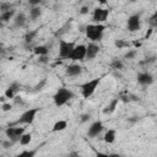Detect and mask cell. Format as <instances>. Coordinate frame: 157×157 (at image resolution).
Here are the masks:
<instances>
[{"mask_svg":"<svg viewBox=\"0 0 157 157\" xmlns=\"http://www.w3.org/2000/svg\"><path fill=\"white\" fill-rule=\"evenodd\" d=\"M39 61L43 63V64L48 63V58H47V55H45V56H39Z\"/></svg>","mask_w":157,"mask_h":157,"instance_id":"obj_37","label":"cell"},{"mask_svg":"<svg viewBox=\"0 0 157 157\" xmlns=\"http://www.w3.org/2000/svg\"><path fill=\"white\" fill-rule=\"evenodd\" d=\"M67 128V121L66 120H58L55 121V124L53 125L52 128V131L53 132H56V131H63Z\"/></svg>","mask_w":157,"mask_h":157,"instance_id":"obj_19","label":"cell"},{"mask_svg":"<svg viewBox=\"0 0 157 157\" xmlns=\"http://www.w3.org/2000/svg\"><path fill=\"white\" fill-rule=\"evenodd\" d=\"M27 22V18H26V15L23 12H17L13 17V25L15 27H23Z\"/></svg>","mask_w":157,"mask_h":157,"instance_id":"obj_15","label":"cell"},{"mask_svg":"<svg viewBox=\"0 0 157 157\" xmlns=\"http://www.w3.org/2000/svg\"><path fill=\"white\" fill-rule=\"evenodd\" d=\"M25 132V128L22 126H9L6 130H5V135L6 137L12 141V142H17L20 140V137L22 136V134Z\"/></svg>","mask_w":157,"mask_h":157,"instance_id":"obj_6","label":"cell"},{"mask_svg":"<svg viewBox=\"0 0 157 157\" xmlns=\"http://www.w3.org/2000/svg\"><path fill=\"white\" fill-rule=\"evenodd\" d=\"M67 157H80V155H78V152L72 151V152H70V153H69V156H67Z\"/></svg>","mask_w":157,"mask_h":157,"instance_id":"obj_36","label":"cell"},{"mask_svg":"<svg viewBox=\"0 0 157 157\" xmlns=\"http://www.w3.org/2000/svg\"><path fill=\"white\" fill-rule=\"evenodd\" d=\"M13 101H15V103H16V104H23V102H22L21 97H18V96H16V97L13 98Z\"/></svg>","mask_w":157,"mask_h":157,"instance_id":"obj_35","label":"cell"},{"mask_svg":"<svg viewBox=\"0 0 157 157\" xmlns=\"http://www.w3.org/2000/svg\"><path fill=\"white\" fill-rule=\"evenodd\" d=\"M31 141H32V134H31V132H23L22 136H21L20 140H18L20 145H22V146H27V145H29Z\"/></svg>","mask_w":157,"mask_h":157,"instance_id":"obj_20","label":"cell"},{"mask_svg":"<svg viewBox=\"0 0 157 157\" xmlns=\"http://www.w3.org/2000/svg\"><path fill=\"white\" fill-rule=\"evenodd\" d=\"M37 34H38V29H34V31H29V32H27V33H26V36H25V42H26V44L32 43V42L34 40V38L37 37Z\"/></svg>","mask_w":157,"mask_h":157,"instance_id":"obj_24","label":"cell"},{"mask_svg":"<svg viewBox=\"0 0 157 157\" xmlns=\"http://www.w3.org/2000/svg\"><path fill=\"white\" fill-rule=\"evenodd\" d=\"M110 66H112L113 69H115V70H121L123 66H124V64H123V61H121L120 59L114 58V59L112 60V63H110Z\"/></svg>","mask_w":157,"mask_h":157,"instance_id":"obj_25","label":"cell"},{"mask_svg":"<svg viewBox=\"0 0 157 157\" xmlns=\"http://www.w3.org/2000/svg\"><path fill=\"white\" fill-rule=\"evenodd\" d=\"M103 129H104V126H103L102 121H99V120L93 121V123L90 125L88 130H87V135H88L90 137H97V136L103 131Z\"/></svg>","mask_w":157,"mask_h":157,"instance_id":"obj_10","label":"cell"},{"mask_svg":"<svg viewBox=\"0 0 157 157\" xmlns=\"http://www.w3.org/2000/svg\"><path fill=\"white\" fill-rule=\"evenodd\" d=\"M33 53L38 56H45L49 53V47L47 45H37L33 48Z\"/></svg>","mask_w":157,"mask_h":157,"instance_id":"obj_18","label":"cell"},{"mask_svg":"<svg viewBox=\"0 0 157 157\" xmlns=\"http://www.w3.org/2000/svg\"><path fill=\"white\" fill-rule=\"evenodd\" d=\"M115 137H117V131L114 129H108L105 132H104V136H103V140L104 142L107 144H113L115 141Z\"/></svg>","mask_w":157,"mask_h":157,"instance_id":"obj_17","label":"cell"},{"mask_svg":"<svg viewBox=\"0 0 157 157\" xmlns=\"http://www.w3.org/2000/svg\"><path fill=\"white\" fill-rule=\"evenodd\" d=\"M12 108V105L10 104V103H4L2 105H1V109L4 110V112H7V110H10Z\"/></svg>","mask_w":157,"mask_h":157,"instance_id":"obj_31","label":"cell"},{"mask_svg":"<svg viewBox=\"0 0 157 157\" xmlns=\"http://www.w3.org/2000/svg\"><path fill=\"white\" fill-rule=\"evenodd\" d=\"M66 75L67 76H71V77H75V76H78L81 75L82 72V66L80 64H76V63H72L70 64L67 67H66Z\"/></svg>","mask_w":157,"mask_h":157,"instance_id":"obj_14","label":"cell"},{"mask_svg":"<svg viewBox=\"0 0 157 157\" xmlns=\"http://www.w3.org/2000/svg\"><path fill=\"white\" fill-rule=\"evenodd\" d=\"M16 13V11L12 9V10H9V11H6V12H2L1 15H0V21L1 22H7V21H10L12 17H13V15Z\"/></svg>","mask_w":157,"mask_h":157,"instance_id":"obj_23","label":"cell"},{"mask_svg":"<svg viewBox=\"0 0 157 157\" xmlns=\"http://www.w3.org/2000/svg\"><path fill=\"white\" fill-rule=\"evenodd\" d=\"M87 12H88V7H86V6H83V7L81 9V11H80V13H82V15H83V13H87Z\"/></svg>","mask_w":157,"mask_h":157,"instance_id":"obj_38","label":"cell"},{"mask_svg":"<svg viewBox=\"0 0 157 157\" xmlns=\"http://www.w3.org/2000/svg\"><path fill=\"white\" fill-rule=\"evenodd\" d=\"M109 15V10L108 9H102V7H96L93 10L92 13V20L93 22H96L97 25H102V22H104L107 20Z\"/></svg>","mask_w":157,"mask_h":157,"instance_id":"obj_9","label":"cell"},{"mask_svg":"<svg viewBox=\"0 0 157 157\" xmlns=\"http://www.w3.org/2000/svg\"><path fill=\"white\" fill-rule=\"evenodd\" d=\"M96 157H112L110 153H104V152H96Z\"/></svg>","mask_w":157,"mask_h":157,"instance_id":"obj_32","label":"cell"},{"mask_svg":"<svg viewBox=\"0 0 157 157\" xmlns=\"http://www.w3.org/2000/svg\"><path fill=\"white\" fill-rule=\"evenodd\" d=\"M126 27L129 32H136L141 28V20H140V13H134L128 17L126 21Z\"/></svg>","mask_w":157,"mask_h":157,"instance_id":"obj_8","label":"cell"},{"mask_svg":"<svg viewBox=\"0 0 157 157\" xmlns=\"http://www.w3.org/2000/svg\"><path fill=\"white\" fill-rule=\"evenodd\" d=\"M4 53H5V49H4V48L0 45V54H4Z\"/></svg>","mask_w":157,"mask_h":157,"instance_id":"obj_40","label":"cell"},{"mask_svg":"<svg viewBox=\"0 0 157 157\" xmlns=\"http://www.w3.org/2000/svg\"><path fill=\"white\" fill-rule=\"evenodd\" d=\"M150 23H151V28L157 26V12H155L151 17H150Z\"/></svg>","mask_w":157,"mask_h":157,"instance_id":"obj_29","label":"cell"},{"mask_svg":"<svg viewBox=\"0 0 157 157\" xmlns=\"http://www.w3.org/2000/svg\"><path fill=\"white\" fill-rule=\"evenodd\" d=\"M153 61H155V56H152V58H146V60L141 61V64H148V63H153Z\"/></svg>","mask_w":157,"mask_h":157,"instance_id":"obj_34","label":"cell"},{"mask_svg":"<svg viewBox=\"0 0 157 157\" xmlns=\"http://www.w3.org/2000/svg\"><path fill=\"white\" fill-rule=\"evenodd\" d=\"M74 48H75L74 42H66L64 39H59V56L61 59H69Z\"/></svg>","mask_w":157,"mask_h":157,"instance_id":"obj_5","label":"cell"},{"mask_svg":"<svg viewBox=\"0 0 157 157\" xmlns=\"http://www.w3.org/2000/svg\"><path fill=\"white\" fill-rule=\"evenodd\" d=\"M38 148H33V150H23L22 152L17 153L15 157H36Z\"/></svg>","mask_w":157,"mask_h":157,"instance_id":"obj_22","label":"cell"},{"mask_svg":"<svg viewBox=\"0 0 157 157\" xmlns=\"http://www.w3.org/2000/svg\"><path fill=\"white\" fill-rule=\"evenodd\" d=\"M136 54H137V50L136 49H131V50H129L126 54H125V59H134L135 56H136Z\"/></svg>","mask_w":157,"mask_h":157,"instance_id":"obj_28","label":"cell"},{"mask_svg":"<svg viewBox=\"0 0 157 157\" xmlns=\"http://www.w3.org/2000/svg\"><path fill=\"white\" fill-rule=\"evenodd\" d=\"M91 119V114H88V113H83V114H81V117H80V121L81 123H86V121H88Z\"/></svg>","mask_w":157,"mask_h":157,"instance_id":"obj_30","label":"cell"},{"mask_svg":"<svg viewBox=\"0 0 157 157\" xmlns=\"http://www.w3.org/2000/svg\"><path fill=\"white\" fill-rule=\"evenodd\" d=\"M72 98H74V92L69 88H65V87L58 88L53 96V101H54V104L56 107H61V105L66 104Z\"/></svg>","mask_w":157,"mask_h":157,"instance_id":"obj_2","label":"cell"},{"mask_svg":"<svg viewBox=\"0 0 157 157\" xmlns=\"http://www.w3.org/2000/svg\"><path fill=\"white\" fill-rule=\"evenodd\" d=\"M20 86H21V85H20L17 81L11 82V83L9 85V87L6 88L4 97H5V98H11V99H13V98L17 96V92H18V90H20Z\"/></svg>","mask_w":157,"mask_h":157,"instance_id":"obj_13","label":"cell"},{"mask_svg":"<svg viewBox=\"0 0 157 157\" xmlns=\"http://www.w3.org/2000/svg\"><path fill=\"white\" fill-rule=\"evenodd\" d=\"M155 81L152 74L150 72H139L137 74V82L141 85V86H150L152 85Z\"/></svg>","mask_w":157,"mask_h":157,"instance_id":"obj_12","label":"cell"},{"mask_svg":"<svg viewBox=\"0 0 157 157\" xmlns=\"http://www.w3.org/2000/svg\"><path fill=\"white\" fill-rule=\"evenodd\" d=\"M104 29H105V26L104 25L91 23V25H87L86 26L85 32H86L87 38L91 39L92 43H94V42H99L102 39L103 33H104Z\"/></svg>","mask_w":157,"mask_h":157,"instance_id":"obj_1","label":"cell"},{"mask_svg":"<svg viewBox=\"0 0 157 157\" xmlns=\"http://www.w3.org/2000/svg\"><path fill=\"white\" fill-rule=\"evenodd\" d=\"M1 25H2V22H1V21H0V27H1Z\"/></svg>","mask_w":157,"mask_h":157,"instance_id":"obj_41","label":"cell"},{"mask_svg":"<svg viewBox=\"0 0 157 157\" xmlns=\"http://www.w3.org/2000/svg\"><path fill=\"white\" fill-rule=\"evenodd\" d=\"M118 103H119V98H113V99L105 105V108L103 109V113H104V114H112V113H114L115 109H117V107H118Z\"/></svg>","mask_w":157,"mask_h":157,"instance_id":"obj_16","label":"cell"},{"mask_svg":"<svg viewBox=\"0 0 157 157\" xmlns=\"http://www.w3.org/2000/svg\"><path fill=\"white\" fill-rule=\"evenodd\" d=\"M114 44H115V47H117L118 49H123V48H125V47H129V43L125 42V40H123V39H117V40L114 42Z\"/></svg>","mask_w":157,"mask_h":157,"instance_id":"obj_27","label":"cell"},{"mask_svg":"<svg viewBox=\"0 0 157 157\" xmlns=\"http://www.w3.org/2000/svg\"><path fill=\"white\" fill-rule=\"evenodd\" d=\"M42 15V10L39 6H32L29 10V17L31 20H37L38 17H40Z\"/></svg>","mask_w":157,"mask_h":157,"instance_id":"obj_21","label":"cell"},{"mask_svg":"<svg viewBox=\"0 0 157 157\" xmlns=\"http://www.w3.org/2000/svg\"><path fill=\"white\" fill-rule=\"evenodd\" d=\"M9 10H12V4L11 2H0V11H1V13L6 12Z\"/></svg>","mask_w":157,"mask_h":157,"instance_id":"obj_26","label":"cell"},{"mask_svg":"<svg viewBox=\"0 0 157 157\" xmlns=\"http://www.w3.org/2000/svg\"><path fill=\"white\" fill-rule=\"evenodd\" d=\"M39 110H40V108H29V109L25 110V112L20 115V118L16 120L15 125H20V124L29 125V124H32V123L34 121L36 115L38 114V112H39Z\"/></svg>","mask_w":157,"mask_h":157,"instance_id":"obj_4","label":"cell"},{"mask_svg":"<svg viewBox=\"0 0 157 157\" xmlns=\"http://www.w3.org/2000/svg\"><path fill=\"white\" fill-rule=\"evenodd\" d=\"M85 56H86V45L78 44V45H75L69 59L72 61H82L85 60Z\"/></svg>","mask_w":157,"mask_h":157,"instance_id":"obj_7","label":"cell"},{"mask_svg":"<svg viewBox=\"0 0 157 157\" xmlns=\"http://www.w3.org/2000/svg\"><path fill=\"white\" fill-rule=\"evenodd\" d=\"M99 50H101V48H99L98 44L92 43V42L88 43V45H86V56H85V59H87V60L94 59L97 56V54L99 53Z\"/></svg>","mask_w":157,"mask_h":157,"instance_id":"obj_11","label":"cell"},{"mask_svg":"<svg viewBox=\"0 0 157 157\" xmlns=\"http://www.w3.org/2000/svg\"><path fill=\"white\" fill-rule=\"evenodd\" d=\"M13 144H15V142H12V141L7 140V141H4V142H2V146H4L5 148H9V147H11Z\"/></svg>","mask_w":157,"mask_h":157,"instance_id":"obj_33","label":"cell"},{"mask_svg":"<svg viewBox=\"0 0 157 157\" xmlns=\"http://www.w3.org/2000/svg\"><path fill=\"white\" fill-rule=\"evenodd\" d=\"M102 78L101 77H96V78H92L85 83H82L80 87H81V94L83 98H90L97 90V87L99 86Z\"/></svg>","mask_w":157,"mask_h":157,"instance_id":"obj_3","label":"cell"},{"mask_svg":"<svg viewBox=\"0 0 157 157\" xmlns=\"http://www.w3.org/2000/svg\"><path fill=\"white\" fill-rule=\"evenodd\" d=\"M152 32H153V28H150V29H148V32L146 33V38H148V37L151 36V33H152Z\"/></svg>","mask_w":157,"mask_h":157,"instance_id":"obj_39","label":"cell"}]
</instances>
